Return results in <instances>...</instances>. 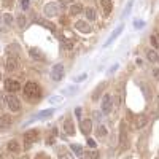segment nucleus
I'll return each instance as SVG.
<instances>
[{
    "instance_id": "10",
    "label": "nucleus",
    "mask_w": 159,
    "mask_h": 159,
    "mask_svg": "<svg viewBox=\"0 0 159 159\" xmlns=\"http://www.w3.org/2000/svg\"><path fill=\"white\" fill-rule=\"evenodd\" d=\"M13 124V118L10 115H2L0 116V130H8Z\"/></svg>"
},
{
    "instance_id": "4",
    "label": "nucleus",
    "mask_w": 159,
    "mask_h": 159,
    "mask_svg": "<svg viewBox=\"0 0 159 159\" xmlns=\"http://www.w3.org/2000/svg\"><path fill=\"white\" fill-rule=\"evenodd\" d=\"M7 107L13 111V113H16L21 110V100L13 94V92H10V94L7 96Z\"/></svg>"
},
{
    "instance_id": "21",
    "label": "nucleus",
    "mask_w": 159,
    "mask_h": 159,
    "mask_svg": "<svg viewBox=\"0 0 159 159\" xmlns=\"http://www.w3.org/2000/svg\"><path fill=\"white\" fill-rule=\"evenodd\" d=\"M107 134H108L107 127H105L103 124H99L97 129H96V135H97L99 139H103V137H107Z\"/></svg>"
},
{
    "instance_id": "46",
    "label": "nucleus",
    "mask_w": 159,
    "mask_h": 159,
    "mask_svg": "<svg viewBox=\"0 0 159 159\" xmlns=\"http://www.w3.org/2000/svg\"><path fill=\"white\" fill-rule=\"evenodd\" d=\"M0 19H2V15H0Z\"/></svg>"
},
{
    "instance_id": "18",
    "label": "nucleus",
    "mask_w": 159,
    "mask_h": 159,
    "mask_svg": "<svg viewBox=\"0 0 159 159\" xmlns=\"http://www.w3.org/2000/svg\"><path fill=\"white\" fill-rule=\"evenodd\" d=\"M100 3H102V8H103L105 16H110V13H111V10H113V2H111V0H100Z\"/></svg>"
},
{
    "instance_id": "8",
    "label": "nucleus",
    "mask_w": 159,
    "mask_h": 159,
    "mask_svg": "<svg viewBox=\"0 0 159 159\" xmlns=\"http://www.w3.org/2000/svg\"><path fill=\"white\" fill-rule=\"evenodd\" d=\"M43 13L48 16V18H52V16H57L59 15V7H57V3H54V2H51V3H48V5H45V10H43Z\"/></svg>"
},
{
    "instance_id": "35",
    "label": "nucleus",
    "mask_w": 159,
    "mask_h": 159,
    "mask_svg": "<svg viewBox=\"0 0 159 159\" xmlns=\"http://www.w3.org/2000/svg\"><path fill=\"white\" fill-rule=\"evenodd\" d=\"M29 5H30L29 0H21V7H22L24 10H27V8H29Z\"/></svg>"
},
{
    "instance_id": "23",
    "label": "nucleus",
    "mask_w": 159,
    "mask_h": 159,
    "mask_svg": "<svg viewBox=\"0 0 159 159\" xmlns=\"http://www.w3.org/2000/svg\"><path fill=\"white\" fill-rule=\"evenodd\" d=\"M105 86H107V83L103 81V83H100V84H99V86L96 88L94 94H92V100H97V99L100 97V94H102V91H103V88H105Z\"/></svg>"
},
{
    "instance_id": "25",
    "label": "nucleus",
    "mask_w": 159,
    "mask_h": 159,
    "mask_svg": "<svg viewBox=\"0 0 159 159\" xmlns=\"http://www.w3.org/2000/svg\"><path fill=\"white\" fill-rule=\"evenodd\" d=\"M150 42H151V45H153V48H154V49H159V34H157V32L151 34Z\"/></svg>"
},
{
    "instance_id": "2",
    "label": "nucleus",
    "mask_w": 159,
    "mask_h": 159,
    "mask_svg": "<svg viewBox=\"0 0 159 159\" xmlns=\"http://www.w3.org/2000/svg\"><path fill=\"white\" fill-rule=\"evenodd\" d=\"M127 142H129L127 123L126 121H121V124H119V147H121V150H126L127 148Z\"/></svg>"
},
{
    "instance_id": "30",
    "label": "nucleus",
    "mask_w": 159,
    "mask_h": 159,
    "mask_svg": "<svg viewBox=\"0 0 159 159\" xmlns=\"http://www.w3.org/2000/svg\"><path fill=\"white\" fill-rule=\"evenodd\" d=\"M38 22H40V24H43V25H46V29H49V30H54V25H52L51 22H48V21H45V19H40Z\"/></svg>"
},
{
    "instance_id": "42",
    "label": "nucleus",
    "mask_w": 159,
    "mask_h": 159,
    "mask_svg": "<svg viewBox=\"0 0 159 159\" xmlns=\"http://www.w3.org/2000/svg\"><path fill=\"white\" fill-rule=\"evenodd\" d=\"M37 159H48V157H46L45 154H38V156H37Z\"/></svg>"
},
{
    "instance_id": "47",
    "label": "nucleus",
    "mask_w": 159,
    "mask_h": 159,
    "mask_svg": "<svg viewBox=\"0 0 159 159\" xmlns=\"http://www.w3.org/2000/svg\"><path fill=\"white\" fill-rule=\"evenodd\" d=\"M81 159H84V157H81Z\"/></svg>"
},
{
    "instance_id": "33",
    "label": "nucleus",
    "mask_w": 159,
    "mask_h": 159,
    "mask_svg": "<svg viewBox=\"0 0 159 159\" xmlns=\"http://www.w3.org/2000/svg\"><path fill=\"white\" fill-rule=\"evenodd\" d=\"M88 157H89V159H97V157H99V153H97L96 150H94V151H89V153H88Z\"/></svg>"
},
{
    "instance_id": "12",
    "label": "nucleus",
    "mask_w": 159,
    "mask_h": 159,
    "mask_svg": "<svg viewBox=\"0 0 159 159\" xmlns=\"http://www.w3.org/2000/svg\"><path fill=\"white\" fill-rule=\"evenodd\" d=\"M124 30V25L121 24V25H118V29H115L113 32H111V35H110V38L107 40V42H105V46H110L113 42H115V40L119 37V35H121V32Z\"/></svg>"
},
{
    "instance_id": "20",
    "label": "nucleus",
    "mask_w": 159,
    "mask_h": 159,
    "mask_svg": "<svg viewBox=\"0 0 159 159\" xmlns=\"http://www.w3.org/2000/svg\"><path fill=\"white\" fill-rule=\"evenodd\" d=\"M29 54H30V57H34V59H37V61H42V59H43V52L40 51L38 48H30Z\"/></svg>"
},
{
    "instance_id": "6",
    "label": "nucleus",
    "mask_w": 159,
    "mask_h": 159,
    "mask_svg": "<svg viewBox=\"0 0 159 159\" xmlns=\"http://www.w3.org/2000/svg\"><path fill=\"white\" fill-rule=\"evenodd\" d=\"M18 67H19L18 54H10L7 57V70L8 72H15V70H18Z\"/></svg>"
},
{
    "instance_id": "9",
    "label": "nucleus",
    "mask_w": 159,
    "mask_h": 159,
    "mask_svg": "<svg viewBox=\"0 0 159 159\" xmlns=\"http://www.w3.org/2000/svg\"><path fill=\"white\" fill-rule=\"evenodd\" d=\"M5 89L8 91V92H18L19 89H21V84H19V81H16V80H13V78H8L7 81H5Z\"/></svg>"
},
{
    "instance_id": "17",
    "label": "nucleus",
    "mask_w": 159,
    "mask_h": 159,
    "mask_svg": "<svg viewBox=\"0 0 159 159\" xmlns=\"http://www.w3.org/2000/svg\"><path fill=\"white\" fill-rule=\"evenodd\" d=\"M7 150H8L10 153H13V154H18V153H19V150H21L18 140H10V142H8V145H7Z\"/></svg>"
},
{
    "instance_id": "45",
    "label": "nucleus",
    "mask_w": 159,
    "mask_h": 159,
    "mask_svg": "<svg viewBox=\"0 0 159 159\" xmlns=\"http://www.w3.org/2000/svg\"><path fill=\"white\" fill-rule=\"evenodd\" d=\"M157 105H159V97H157Z\"/></svg>"
},
{
    "instance_id": "40",
    "label": "nucleus",
    "mask_w": 159,
    "mask_h": 159,
    "mask_svg": "<svg viewBox=\"0 0 159 159\" xmlns=\"http://www.w3.org/2000/svg\"><path fill=\"white\" fill-rule=\"evenodd\" d=\"M134 25H135L137 29H140V25H143V22H142V21H135V22H134Z\"/></svg>"
},
{
    "instance_id": "29",
    "label": "nucleus",
    "mask_w": 159,
    "mask_h": 159,
    "mask_svg": "<svg viewBox=\"0 0 159 159\" xmlns=\"http://www.w3.org/2000/svg\"><path fill=\"white\" fill-rule=\"evenodd\" d=\"M18 25H19V29H24L25 27V16L24 15H18Z\"/></svg>"
},
{
    "instance_id": "37",
    "label": "nucleus",
    "mask_w": 159,
    "mask_h": 159,
    "mask_svg": "<svg viewBox=\"0 0 159 159\" xmlns=\"http://www.w3.org/2000/svg\"><path fill=\"white\" fill-rule=\"evenodd\" d=\"M62 100V97H51L49 99V103H54V102H61Z\"/></svg>"
},
{
    "instance_id": "28",
    "label": "nucleus",
    "mask_w": 159,
    "mask_h": 159,
    "mask_svg": "<svg viewBox=\"0 0 159 159\" xmlns=\"http://www.w3.org/2000/svg\"><path fill=\"white\" fill-rule=\"evenodd\" d=\"M3 22H5V25H7V27H10V25L13 24V16L10 15V13H7V15H3Z\"/></svg>"
},
{
    "instance_id": "26",
    "label": "nucleus",
    "mask_w": 159,
    "mask_h": 159,
    "mask_svg": "<svg viewBox=\"0 0 159 159\" xmlns=\"http://www.w3.org/2000/svg\"><path fill=\"white\" fill-rule=\"evenodd\" d=\"M52 113H54V110H52V108H49V110H43V111H40V113L37 115V118H38V119H45V118L51 116Z\"/></svg>"
},
{
    "instance_id": "1",
    "label": "nucleus",
    "mask_w": 159,
    "mask_h": 159,
    "mask_svg": "<svg viewBox=\"0 0 159 159\" xmlns=\"http://www.w3.org/2000/svg\"><path fill=\"white\" fill-rule=\"evenodd\" d=\"M22 92H24L25 99H29V100H38L40 97H42V89H40V86L34 81H29L27 84H25Z\"/></svg>"
},
{
    "instance_id": "14",
    "label": "nucleus",
    "mask_w": 159,
    "mask_h": 159,
    "mask_svg": "<svg viewBox=\"0 0 159 159\" xmlns=\"http://www.w3.org/2000/svg\"><path fill=\"white\" fill-rule=\"evenodd\" d=\"M64 130H65L67 135H75V126H73V121L70 118H67L64 121Z\"/></svg>"
},
{
    "instance_id": "11",
    "label": "nucleus",
    "mask_w": 159,
    "mask_h": 159,
    "mask_svg": "<svg viewBox=\"0 0 159 159\" xmlns=\"http://www.w3.org/2000/svg\"><path fill=\"white\" fill-rule=\"evenodd\" d=\"M75 29L78 32H81V34H91L92 29H91V25L86 22V21H76L75 22Z\"/></svg>"
},
{
    "instance_id": "5",
    "label": "nucleus",
    "mask_w": 159,
    "mask_h": 159,
    "mask_svg": "<svg viewBox=\"0 0 159 159\" xmlns=\"http://www.w3.org/2000/svg\"><path fill=\"white\" fill-rule=\"evenodd\" d=\"M111 107H113V102H111V96H110V94H103V97H102V103H100L102 113L108 115V113L111 111Z\"/></svg>"
},
{
    "instance_id": "3",
    "label": "nucleus",
    "mask_w": 159,
    "mask_h": 159,
    "mask_svg": "<svg viewBox=\"0 0 159 159\" xmlns=\"http://www.w3.org/2000/svg\"><path fill=\"white\" fill-rule=\"evenodd\" d=\"M38 139H40V132H38L37 129L27 130V132L24 134V145H25V148H30Z\"/></svg>"
},
{
    "instance_id": "16",
    "label": "nucleus",
    "mask_w": 159,
    "mask_h": 159,
    "mask_svg": "<svg viewBox=\"0 0 159 159\" xmlns=\"http://www.w3.org/2000/svg\"><path fill=\"white\" fill-rule=\"evenodd\" d=\"M57 157L59 159H73V154L65 147H57Z\"/></svg>"
},
{
    "instance_id": "27",
    "label": "nucleus",
    "mask_w": 159,
    "mask_h": 159,
    "mask_svg": "<svg viewBox=\"0 0 159 159\" xmlns=\"http://www.w3.org/2000/svg\"><path fill=\"white\" fill-rule=\"evenodd\" d=\"M70 150L75 153V154H78V156H81L83 154V148L80 147V145H76V143H73V145H70Z\"/></svg>"
},
{
    "instance_id": "19",
    "label": "nucleus",
    "mask_w": 159,
    "mask_h": 159,
    "mask_svg": "<svg viewBox=\"0 0 159 159\" xmlns=\"http://www.w3.org/2000/svg\"><path fill=\"white\" fill-rule=\"evenodd\" d=\"M83 10H84V8H83L81 3H72L69 13H70V16H76V15H80V13H81Z\"/></svg>"
},
{
    "instance_id": "41",
    "label": "nucleus",
    "mask_w": 159,
    "mask_h": 159,
    "mask_svg": "<svg viewBox=\"0 0 159 159\" xmlns=\"http://www.w3.org/2000/svg\"><path fill=\"white\" fill-rule=\"evenodd\" d=\"M153 75H154V76H159V69H154V70H153Z\"/></svg>"
},
{
    "instance_id": "38",
    "label": "nucleus",
    "mask_w": 159,
    "mask_h": 159,
    "mask_svg": "<svg viewBox=\"0 0 159 159\" xmlns=\"http://www.w3.org/2000/svg\"><path fill=\"white\" fill-rule=\"evenodd\" d=\"M11 2H13V0H3V7L10 8V7H11Z\"/></svg>"
},
{
    "instance_id": "36",
    "label": "nucleus",
    "mask_w": 159,
    "mask_h": 159,
    "mask_svg": "<svg viewBox=\"0 0 159 159\" xmlns=\"http://www.w3.org/2000/svg\"><path fill=\"white\" fill-rule=\"evenodd\" d=\"M88 145H89L91 148H96V147H97V145H96V142L92 140V139H88Z\"/></svg>"
},
{
    "instance_id": "32",
    "label": "nucleus",
    "mask_w": 159,
    "mask_h": 159,
    "mask_svg": "<svg viewBox=\"0 0 159 159\" xmlns=\"http://www.w3.org/2000/svg\"><path fill=\"white\" fill-rule=\"evenodd\" d=\"M86 78H88V75H86V73H81V75H78V76L75 78V81H76V83H81V81H84Z\"/></svg>"
},
{
    "instance_id": "34",
    "label": "nucleus",
    "mask_w": 159,
    "mask_h": 159,
    "mask_svg": "<svg viewBox=\"0 0 159 159\" xmlns=\"http://www.w3.org/2000/svg\"><path fill=\"white\" fill-rule=\"evenodd\" d=\"M7 105V97H3L2 94H0V108H3Z\"/></svg>"
},
{
    "instance_id": "44",
    "label": "nucleus",
    "mask_w": 159,
    "mask_h": 159,
    "mask_svg": "<svg viewBox=\"0 0 159 159\" xmlns=\"http://www.w3.org/2000/svg\"><path fill=\"white\" fill-rule=\"evenodd\" d=\"M65 2H73V0H65Z\"/></svg>"
},
{
    "instance_id": "39",
    "label": "nucleus",
    "mask_w": 159,
    "mask_h": 159,
    "mask_svg": "<svg viewBox=\"0 0 159 159\" xmlns=\"http://www.w3.org/2000/svg\"><path fill=\"white\" fill-rule=\"evenodd\" d=\"M75 115H76L78 118L81 116V108H80V107H76V108H75Z\"/></svg>"
},
{
    "instance_id": "22",
    "label": "nucleus",
    "mask_w": 159,
    "mask_h": 159,
    "mask_svg": "<svg viewBox=\"0 0 159 159\" xmlns=\"http://www.w3.org/2000/svg\"><path fill=\"white\" fill-rule=\"evenodd\" d=\"M147 57H148L150 62H159V54L154 49H148L147 51Z\"/></svg>"
},
{
    "instance_id": "13",
    "label": "nucleus",
    "mask_w": 159,
    "mask_h": 159,
    "mask_svg": "<svg viewBox=\"0 0 159 159\" xmlns=\"http://www.w3.org/2000/svg\"><path fill=\"white\" fill-rule=\"evenodd\" d=\"M147 124H148V116L147 115H139L135 118V123H134L135 129H143Z\"/></svg>"
},
{
    "instance_id": "43",
    "label": "nucleus",
    "mask_w": 159,
    "mask_h": 159,
    "mask_svg": "<svg viewBox=\"0 0 159 159\" xmlns=\"http://www.w3.org/2000/svg\"><path fill=\"white\" fill-rule=\"evenodd\" d=\"M0 159H3V156H2V151H0Z\"/></svg>"
},
{
    "instance_id": "24",
    "label": "nucleus",
    "mask_w": 159,
    "mask_h": 159,
    "mask_svg": "<svg viewBox=\"0 0 159 159\" xmlns=\"http://www.w3.org/2000/svg\"><path fill=\"white\" fill-rule=\"evenodd\" d=\"M84 15H86V18L89 21H94L96 19V10L92 7H88V8H84Z\"/></svg>"
},
{
    "instance_id": "31",
    "label": "nucleus",
    "mask_w": 159,
    "mask_h": 159,
    "mask_svg": "<svg viewBox=\"0 0 159 159\" xmlns=\"http://www.w3.org/2000/svg\"><path fill=\"white\" fill-rule=\"evenodd\" d=\"M130 10H132V0H130V2H129L127 5H126V8H124V11H123V16H127Z\"/></svg>"
},
{
    "instance_id": "7",
    "label": "nucleus",
    "mask_w": 159,
    "mask_h": 159,
    "mask_svg": "<svg viewBox=\"0 0 159 159\" xmlns=\"http://www.w3.org/2000/svg\"><path fill=\"white\" fill-rule=\"evenodd\" d=\"M64 65L62 64H56L54 67L51 69V78L54 80V81H61V80L64 78Z\"/></svg>"
},
{
    "instance_id": "15",
    "label": "nucleus",
    "mask_w": 159,
    "mask_h": 159,
    "mask_svg": "<svg viewBox=\"0 0 159 159\" xmlns=\"http://www.w3.org/2000/svg\"><path fill=\"white\" fill-rule=\"evenodd\" d=\"M80 129H81V132L84 135H88L92 130V119H83L81 124H80Z\"/></svg>"
}]
</instances>
